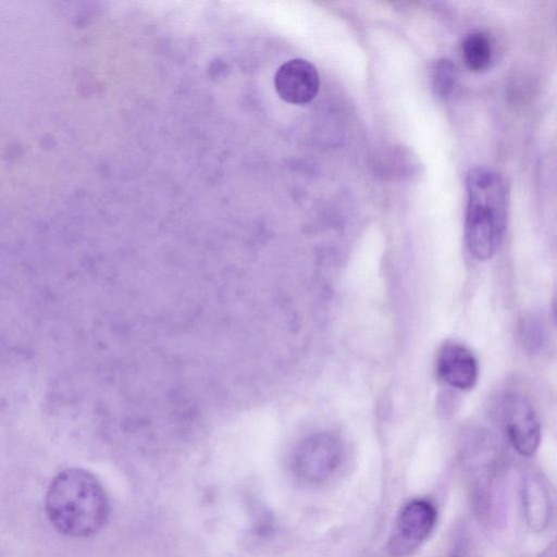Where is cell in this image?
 Instances as JSON below:
<instances>
[{"mask_svg":"<svg viewBox=\"0 0 557 557\" xmlns=\"http://www.w3.org/2000/svg\"><path fill=\"white\" fill-rule=\"evenodd\" d=\"M523 504L527 521L534 531L544 530L549 523L550 499L546 485L534 474L523 481Z\"/></svg>","mask_w":557,"mask_h":557,"instance_id":"cell-8","label":"cell"},{"mask_svg":"<svg viewBox=\"0 0 557 557\" xmlns=\"http://www.w3.org/2000/svg\"><path fill=\"white\" fill-rule=\"evenodd\" d=\"M457 69L448 59H440L432 69V87L434 92L442 97H448L457 83Z\"/></svg>","mask_w":557,"mask_h":557,"instance_id":"cell-10","label":"cell"},{"mask_svg":"<svg viewBox=\"0 0 557 557\" xmlns=\"http://www.w3.org/2000/svg\"><path fill=\"white\" fill-rule=\"evenodd\" d=\"M500 419L515 449L532 456L541 440V426L533 407L519 394H508L500 405Z\"/></svg>","mask_w":557,"mask_h":557,"instance_id":"cell-5","label":"cell"},{"mask_svg":"<svg viewBox=\"0 0 557 557\" xmlns=\"http://www.w3.org/2000/svg\"><path fill=\"white\" fill-rule=\"evenodd\" d=\"M274 86L278 96L293 104L310 102L318 94L320 78L309 61L293 59L282 64L275 73Z\"/></svg>","mask_w":557,"mask_h":557,"instance_id":"cell-7","label":"cell"},{"mask_svg":"<svg viewBox=\"0 0 557 557\" xmlns=\"http://www.w3.org/2000/svg\"><path fill=\"white\" fill-rule=\"evenodd\" d=\"M45 509L51 524L71 537H87L106 524L110 503L98 478L88 470L59 472L48 486Z\"/></svg>","mask_w":557,"mask_h":557,"instance_id":"cell-1","label":"cell"},{"mask_svg":"<svg viewBox=\"0 0 557 557\" xmlns=\"http://www.w3.org/2000/svg\"><path fill=\"white\" fill-rule=\"evenodd\" d=\"M524 331L522 335L527 338V345L531 348H537L542 343L543 330L537 321H527L523 323Z\"/></svg>","mask_w":557,"mask_h":557,"instance_id":"cell-11","label":"cell"},{"mask_svg":"<svg viewBox=\"0 0 557 557\" xmlns=\"http://www.w3.org/2000/svg\"><path fill=\"white\" fill-rule=\"evenodd\" d=\"M435 522L436 509L429 500L414 499L405 505L385 545V556H409L428 539Z\"/></svg>","mask_w":557,"mask_h":557,"instance_id":"cell-4","label":"cell"},{"mask_svg":"<svg viewBox=\"0 0 557 557\" xmlns=\"http://www.w3.org/2000/svg\"><path fill=\"white\" fill-rule=\"evenodd\" d=\"M465 236L470 253L487 260L502 244L508 216V187L500 174L474 166L466 177Z\"/></svg>","mask_w":557,"mask_h":557,"instance_id":"cell-2","label":"cell"},{"mask_svg":"<svg viewBox=\"0 0 557 557\" xmlns=\"http://www.w3.org/2000/svg\"><path fill=\"white\" fill-rule=\"evenodd\" d=\"M461 55L466 67L474 73L488 69L493 59V44L484 32H473L461 42Z\"/></svg>","mask_w":557,"mask_h":557,"instance_id":"cell-9","label":"cell"},{"mask_svg":"<svg viewBox=\"0 0 557 557\" xmlns=\"http://www.w3.org/2000/svg\"><path fill=\"white\" fill-rule=\"evenodd\" d=\"M435 371L438 379L447 386L459 391H469L478 382L479 363L467 346L449 342L438 350Z\"/></svg>","mask_w":557,"mask_h":557,"instance_id":"cell-6","label":"cell"},{"mask_svg":"<svg viewBox=\"0 0 557 557\" xmlns=\"http://www.w3.org/2000/svg\"><path fill=\"white\" fill-rule=\"evenodd\" d=\"M343 458L342 441L332 433L319 432L297 445L292 469L301 481L317 484L329 480L341 467Z\"/></svg>","mask_w":557,"mask_h":557,"instance_id":"cell-3","label":"cell"}]
</instances>
